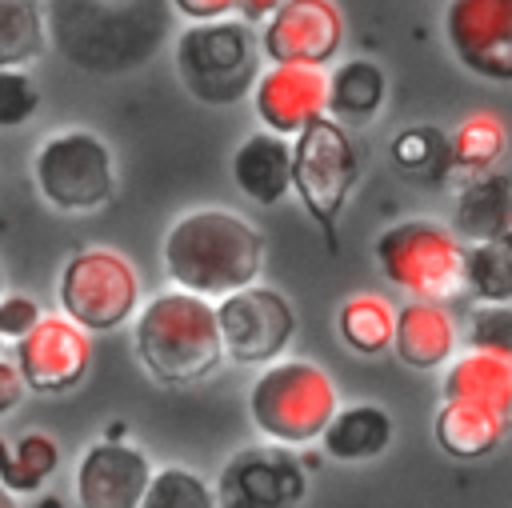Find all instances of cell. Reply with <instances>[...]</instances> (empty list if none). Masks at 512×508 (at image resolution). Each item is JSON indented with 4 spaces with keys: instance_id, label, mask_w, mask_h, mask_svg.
I'll use <instances>...</instances> for the list:
<instances>
[{
    "instance_id": "cell-35",
    "label": "cell",
    "mask_w": 512,
    "mask_h": 508,
    "mask_svg": "<svg viewBox=\"0 0 512 508\" xmlns=\"http://www.w3.org/2000/svg\"><path fill=\"white\" fill-rule=\"evenodd\" d=\"M24 376H20V368H16V360H8V356H0V416H8V412H16L20 408V400H24Z\"/></svg>"
},
{
    "instance_id": "cell-13",
    "label": "cell",
    "mask_w": 512,
    "mask_h": 508,
    "mask_svg": "<svg viewBox=\"0 0 512 508\" xmlns=\"http://www.w3.org/2000/svg\"><path fill=\"white\" fill-rule=\"evenodd\" d=\"M304 496H308L304 464L276 444H256L236 452L216 480L220 508H300Z\"/></svg>"
},
{
    "instance_id": "cell-4",
    "label": "cell",
    "mask_w": 512,
    "mask_h": 508,
    "mask_svg": "<svg viewBox=\"0 0 512 508\" xmlns=\"http://www.w3.org/2000/svg\"><path fill=\"white\" fill-rule=\"evenodd\" d=\"M340 408L336 380L296 356H280L276 364L260 368V376L248 388V420L252 428L276 444V448H304L324 436Z\"/></svg>"
},
{
    "instance_id": "cell-19",
    "label": "cell",
    "mask_w": 512,
    "mask_h": 508,
    "mask_svg": "<svg viewBox=\"0 0 512 508\" xmlns=\"http://www.w3.org/2000/svg\"><path fill=\"white\" fill-rule=\"evenodd\" d=\"M452 232L464 248L512 232V180L504 172L464 180L452 200Z\"/></svg>"
},
{
    "instance_id": "cell-15",
    "label": "cell",
    "mask_w": 512,
    "mask_h": 508,
    "mask_svg": "<svg viewBox=\"0 0 512 508\" xmlns=\"http://www.w3.org/2000/svg\"><path fill=\"white\" fill-rule=\"evenodd\" d=\"M152 472L144 448L128 440H92L72 472L76 508H140Z\"/></svg>"
},
{
    "instance_id": "cell-30",
    "label": "cell",
    "mask_w": 512,
    "mask_h": 508,
    "mask_svg": "<svg viewBox=\"0 0 512 508\" xmlns=\"http://www.w3.org/2000/svg\"><path fill=\"white\" fill-rule=\"evenodd\" d=\"M388 156L400 172L408 176H448V136L436 132L432 124H412L392 136Z\"/></svg>"
},
{
    "instance_id": "cell-14",
    "label": "cell",
    "mask_w": 512,
    "mask_h": 508,
    "mask_svg": "<svg viewBox=\"0 0 512 508\" xmlns=\"http://www.w3.org/2000/svg\"><path fill=\"white\" fill-rule=\"evenodd\" d=\"M344 44V12L336 0H284L260 28V56L268 64L324 68Z\"/></svg>"
},
{
    "instance_id": "cell-36",
    "label": "cell",
    "mask_w": 512,
    "mask_h": 508,
    "mask_svg": "<svg viewBox=\"0 0 512 508\" xmlns=\"http://www.w3.org/2000/svg\"><path fill=\"white\" fill-rule=\"evenodd\" d=\"M280 8H284V0H240V4H236L240 20H244V24H260V28H264Z\"/></svg>"
},
{
    "instance_id": "cell-28",
    "label": "cell",
    "mask_w": 512,
    "mask_h": 508,
    "mask_svg": "<svg viewBox=\"0 0 512 508\" xmlns=\"http://www.w3.org/2000/svg\"><path fill=\"white\" fill-rule=\"evenodd\" d=\"M48 44V20L40 0H0V72L24 68Z\"/></svg>"
},
{
    "instance_id": "cell-3",
    "label": "cell",
    "mask_w": 512,
    "mask_h": 508,
    "mask_svg": "<svg viewBox=\"0 0 512 508\" xmlns=\"http://www.w3.org/2000/svg\"><path fill=\"white\" fill-rule=\"evenodd\" d=\"M52 32L60 52L84 72L140 68L168 32V0H52Z\"/></svg>"
},
{
    "instance_id": "cell-16",
    "label": "cell",
    "mask_w": 512,
    "mask_h": 508,
    "mask_svg": "<svg viewBox=\"0 0 512 508\" xmlns=\"http://www.w3.org/2000/svg\"><path fill=\"white\" fill-rule=\"evenodd\" d=\"M252 104L264 132L296 140L308 124L328 116V72L304 64H268L256 76Z\"/></svg>"
},
{
    "instance_id": "cell-21",
    "label": "cell",
    "mask_w": 512,
    "mask_h": 508,
    "mask_svg": "<svg viewBox=\"0 0 512 508\" xmlns=\"http://www.w3.org/2000/svg\"><path fill=\"white\" fill-rule=\"evenodd\" d=\"M440 400L472 404L512 420V368L500 364L496 356L464 348L452 356V364L440 376Z\"/></svg>"
},
{
    "instance_id": "cell-37",
    "label": "cell",
    "mask_w": 512,
    "mask_h": 508,
    "mask_svg": "<svg viewBox=\"0 0 512 508\" xmlns=\"http://www.w3.org/2000/svg\"><path fill=\"white\" fill-rule=\"evenodd\" d=\"M0 508H20V504H16V496H12L4 484H0Z\"/></svg>"
},
{
    "instance_id": "cell-9",
    "label": "cell",
    "mask_w": 512,
    "mask_h": 508,
    "mask_svg": "<svg viewBox=\"0 0 512 508\" xmlns=\"http://www.w3.org/2000/svg\"><path fill=\"white\" fill-rule=\"evenodd\" d=\"M32 184L56 212H96L116 192L112 148L88 128L52 132L32 156Z\"/></svg>"
},
{
    "instance_id": "cell-7",
    "label": "cell",
    "mask_w": 512,
    "mask_h": 508,
    "mask_svg": "<svg viewBox=\"0 0 512 508\" xmlns=\"http://www.w3.org/2000/svg\"><path fill=\"white\" fill-rule=\"evenodd\" d=\"M56 300L60 312L88 336L116 332L140 312V272L124 252L92 244L64 260Z\"/></svg>"
},
{
    "instance_id": "cell-29",
    "label": "cell",
    "mask_w": 512,
    "mask_h": 508,
    "mask_svg": "<svg viewBox=\"0 0 512 508\" xmlns=\"http://www.w3.org/2000/svg\"><path fill=\"white\" fill-rule=\"evenodd\" d=\"M140 508H220L216 488L188 464H164L152 472Z\"/></svg>"
},
{
    "instance_id": "cell-12",
    "label": "cell",
    "mask_w": 512,
    "mask_h": 508,
    "mask_svg": "<svg viewBox=\"0 0 512 508\" xmlns=\"http://www.w3.org/2000/svg\"><path fill=\"white\" fill-rule=\"evenodd\" d=\"M444 40L464 72L512 84V0H448Z\"/></svg>"
},
{
    "instance_id": "cell-20",
    "label": "cell",
    "mask_w": 512,
    "mask_h": 508,
    "mask_svg": "<svg viewBox=\"0 0 512 508\" xmlns=\"http://www.w3.org/2000/svg\"><path fill=\"white\" fill-rule=\"evenodd\" d=\"M392 436H396L392 412L384 404L360 400V404H340L336 408L332 424L320 436V448H324L328 460L368 464V460H376V456H384L392 448Z\"/></svg>"
},
{
    "instance_id": "cell-18",
    "label": "cell",
    "mask_w": 512,
    "mask_h": 508,
    "mask_svg": "<svg viewBox=\"0 0 512 508\" xmlns=\"http://www.w3.org/2000/svg\"><path fill=\"white\" fill-rule=\"evenodd\" d=\"M232 184L260 208L280 204L292 192V144L272 132H252L232 152Z\"/></svg>"
},
{
    "instance_id": "cell-34",
    "label": "cell",
    "mask_w": 512,
    "mask_h": 508,
    "mask_svg": "<svg viewBox=\"0 0 512 508\" xmlns=\"http://www.w3.org/2000/svg\"><path fill=\"white\" fill-rule=\"evenodd\" d=\"M188 24H208V20H228L240 0H168Z\"/></svg>"
},
{
    "instance_id": "cell-1",
    "label": "cell",
    "mask_w": 512,
    "mask_h": 508,
    "mask_svg": "<svg viewBox=\"0 0 512 508\" xmlns=\"http://www.w3.org/2000/svg\"><path fill=\"white\" fill-rule=\"evenodd\" d=\"M160 264L180 292L216 304L260 280L264 232L232 208H192L168 224Z\"/></svg>"
},
{
    "instance_id": "cell-22",
    "label": "cell",
    "mask_w": 512,
    "mask_h": 508,
    "mask_svg": "<svg viewBox=\"0 0 512 508\" xmlns=\"http://www.w3.org/2000/svg\"><path fill=\"white\" fill-rule=\"evenodd\" d=\"M508 424H512L508 416H496V412H484L472 404L440 400V408L432 416V440L452 460H484L504 444Z\"/></svg>"
},
{
    "instance_id": "cell-25",
    "label": "cell",
    "mask_w": 512,
    "mask_h": 508,
    "mask_svg": "<svg viewBox=\"0 0 512 508\" xmlns=\"http://www.w3.org/2000/svg\"><path fill=\"white\" fill-rule=\"evenodd\" d=\"M336 332L344 348L356 356H380L392 352L396 336V304L380 292H356L336 308Z\"/></svg>"
},
{
    "instance_id": "cell-2",
    "label": "cell",
    "mask_w": 512,
    "mask_h": 508,
    "mask_svg": "<svg viewBox=\"0 0 512 508\" xmlns=\"http://www.w3.org/2000/svg\"><path fill=\"white\" fill-rule=\"evenodd\" d=\"M132 352L140 368L164 388L204 384L224 360L216 304L180 288L156 292L132 320Z\"/></svg>"
},
{
    "instance_id": "cell-24",
    "label": "cell",
    "mask_w": 512,
    "mask_h": 508,
    "mask_svg": "<svg viewBox=\"0 0 512 508\" xmlns=\"http://www.w3.org/2000/svg\"><path fill=\"white\" fill-rule=\"evenodd\" d=\"M508 156V124L496 112H468L448 136V172L476 180Z\"/></svg>"
},
{
    "instance_id": "cell-39",
    "label": "cell",
    "mask_w": 512,
    "mask_h": 508,
    "mask_svg": "<svg viewBox=\"0 0 512 508\" xmlns=\"http://www.w3.org/2000/svg\"><path fill=\"white\" fill-rule=\"evenodd\" d=\"M108 4H136V0H108Z\"/></svg>"
},
{
    "instance_id": "cell-31",
    "label": "cell",
    "mask_w": 512,
    "mask_h": 508,
    "mask_svg": "<svg viewBox=\"0 0 512 508\" xmlns=\"http://www.w3.org/2000/svg\"><path fill=\"white\" fill-rule=\"evenodd\" d=\"M464 344L512 368V304H476L464 328Z\"/></svg>"
},
{
    "instance_id": "cell-26",
    "label": "cell",
    "mask_w": 512,
    "mask_h": 508,
    "mask_svg": "<svg viewBox=\"0 0 512 508\" xmlns=\"http://www.w3.org/2000/svg\"><path fill=\"white\" fill-rule=\"evenodd\" d=\"M60 464V444L48 432H20L16 440H0V484L12 496L40 492Z\"/></svg>"
},
{
    "instance_id": "cell-10",
    "label": "cell",
    "mask_w": 512,
    "mask_h": 508,
    "mask_svg": "<svg viewBox=\"0 0 512 508\" xmlns=\"http://www.w3.org/2000/svg\"><path fill=\"white\" fill-rule=\"evenodd\" d=\"M216 324H220L224 356L232 364L268 368L288 352L296 336V308L284 292L268 284H252L216 300Z\"/></svg>"
},
{
    "instance_id": "cell-27",
    "label": "cell",
    "mask_w": 512,
    "mask_h": 508,
    "mask_svg": "<svg viewBox=\"0 0 512 508\" xmlns=\"http://www.w3.org/2000/svg\"><path fill=\"white\" fill-rule=\"evenodd\" d=\"M464 292L476 304H512V232L464 248Z\"/></svg>"
},
{
    "instance_id": "cell-32",
    "label": "cell",
    "mask_w": 512,
    "mask_h": 508,
    "mask_svg": "<svg viewBox=\"0 0 512 508\" xmlns=\"http://www.w3.org/2000/svg\"><path fill=\"white\" fill-rule=\"evenodd\" d=\"M40 108V88L24 68H4L0 72V128H20L36 116Z\"/></svg>"
},
{
    "instance_id": "cell-23",
    "label": "cell",
    "mask_w": 512,
    "mask_h": 508,
    "mask_svg": "<svg viewBox=\"0 0 512 508\" xmlns=\"http://www.w3.org/2000/svg\"><path fill=\"white\" fill-rule=\"evenodd\" d=\"M388 96V76L376 60H344L328 72V116L336 124H368Z\"/></svg>"
},
{
    "instance_id": "cell-6",
    "label": "cell",
    "mask_w": 512,
    "mask_h": 508,
    "mask_svg": "<svg viewBox=\"0 0 512 508\" xmlns=\"http://www.w3.org/2000/svg\"><path fill=\"white\" fill-rule=\"evenodd\" d=\"M376 268L388 284L408 292V300H452L464 292V244L456 232L428 216H408L388 224L372 244Z\"/></svg>"
},
{
    "instance_id": "cell-8",
    "label": "cell",
    "mask_w": 512,
    "mask_h": 508,
    "mask_svg": "<svg viewBox=\"0 0 512 508\" xmlns=\"http://www.w3.org/2000/svg\"><path fill=\"white\" fill-rule=\"evenodd\" d=\"M360 180V152L344 124L320 116L292 140V192L336 248V220Z\"/></svg>"
},
{
    "instance_id": "cell-5",
    "label": "cell",
    "mask_w": 512,
    "mask_h": 508,
    "mask_svg": "<svg viewBox=\"0 0 512 508\" xmlns=\"http://www.w3.org/2000/svg\"><path fill=\"white\" fill-rule=\"evenodd\" d=\"M260 36L240 16L188 24L176 40V76L200 104H236L260 76Z\"/></svg>"
},
{
    "instance_id": "cell-33",
    "label": "cell",
    "mask_w": 512,
    "mask_h": 508,
    "mask_svg": "<svg viewBox=\"0 0 512 508\" xmlns=\"http://www.w3.org/2000/svg\"><path fill=\"white\" fill-rule=\"evenodd\" d=\"M44 312H40V304L32 300V296H16V292H4L0 296V344L4 340H24L32 328H36V320H40Z\"/></svg>"
},
{
    "instance_id": "cell-38",
    "label": "cell",
    "mask_w": 512,
    "mask_h": 508,
    "mask_svg": "<svg viewBox=\"0 0 512 508\" xmlns=\"http://www.w3.org/2000/svg\"><path fill=\"white\" fill-rule=\"evenodd\" d=\"M0 296H4V268H0Z\"/></svg>"
},
{
    "instance_id": "cell-11",
    "label": "cell",
    "mask_w": 512,
    "mask_h": 508,
    "mask_svg": "<svg viewBox=\"0 0 512 508\" xmlns=\"http://www.w3.org/2000/svg\"><path fill=\"white\" fill-rule=\"evenodd\" d=\"M16 368L36 396H64L84 384L92 368V336L64 312H44L36 328L16 340Z\"/></svg>"
},
{
    "instance_id": "cell-17",
    "label": "cell",
    "mask_w": 512,
    "mask_h": 508,
    "mask_svg": "<svg viewBox=\"0 0 512 508\" xmlns=\"http://www.w3.org/2000/svg\"><path fill=\"white\" fill-rule=\"evenodd\" d=\"M460 348V328L448 312V304L436 300H408L396 308V336L392 352L412 372H436L448 368Z\"/></svg>"
}]
</instances>
